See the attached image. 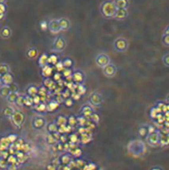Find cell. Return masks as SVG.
I'll list each match as a JSON object with an SVG mask.
<instances>
[{"mask_svg":"<svg viewBox=\"0 0 169 170\" xmlns=\"http://www.w3.org/2000/svg\"><path fill=\"white\" fill-rule=\"evenodd\" d=\"M146 141L151 146H156L158 143H159V134L155 133V132H153V133H150L149 135L146 136Z\"/></svg>","mask_w":169,"mask_h":170,"instance_id":"8fae6325","label":"cell"},{"mask_svg":"<svg viewBox=\"0 0 169 170\" xmlns=\"http://www.w3.org/2000/svg\"><path fill=\"white\" fill-rule=\"evenodd\" d=\"M129 143L132 144L133 146L136 148L135 149L128 150L129 153H130V154H132V155L138 157L141 156L142 154L144 153L146 150V146L144 143L142 142L141 140H135L131 141Z\"/></svg>","mask_w":169,"mask_h":170,"instance_id":"7a4b0ae2","label":"cell"},{"mask_svg":"<svg viewBox=\"0 0 169 170\" xmlns=\"http://www.w3.org/2000/svg\"><path fill=\"white\" fill-rule=\"evenodd\" d=\"M114 47L117 52H125L128 48V42L123 38H118L114 41Z\"/></svg>","mask_w":169,"mask_h":170,"instance_id":"8992f818","label":"cell"},{"mask_svg":"<svg viewBox=\"0 0 169 170\" xmlns=\"http://www.w3.org/2000/svg\"><path fill=\"white\" fill-rule=\"evenodd\" d=\"M55 67H56V69L58 72H60V71H63V69H65L64 66H63V62H58V63L56 65H55Z\"/></svg>","mask_w":169,"mask_h":170,"instance_id":"c3c4849f","label":"cell"},{"mask_svg":"<svg viewBox=\"0 0 169 170\" xmlns=\"http://www.w3.org/2000/svg\"><path fill=\"white\" fill-rule=\"evenodd\" d=\"M149 132V128L147 126H141L139 127V130H138V134H139V137H146L147 133Z\"/></svg>","mask_w":169,"mask_h":170,"instance_id":"83f0119b","label":"cell"},{"mask_svg":"<svg viewBox=\"0 0 169 170\" xmlns=\"http://www.w3.org/2000/svg\"><path fill=\"white\" fill-rule=\"evenodd\" d=\"M1 75H0V85H1Z\"/></svg>","mask_w":169,"mask_h":170,"instance_id":"e7e4bbea","label":"cell"},{"mask_svg":"<svg viewBox=\"0 0 169 170\" xmlns=\"http://www.w3.org/2000/svg\"><path fill=\"white\" fill-rule=\"evenodd\" d=\"M66 44V41L63 37L58 36L53 42V50L56 53H60L65 50Z\"/></svg>","mask_w":169,"mask_h":170,"instance_id":"277c9868","label":"cell"},{"mask_svg":"<svg viewBox=\"0 0 169 170\" xmlns=\"http://www.w3.org/2000/svg\"><path fill=\"white\" fill-rule=\"evenodd\" d=\"M117 9H127L129 6L128 0H115L114 1Z\"/></svg>","mask_w":169,"mask_h":170,"instance_id":"7402d4cb","label":"cell"},{"mask_svg":"<svg viewBox=\"0 0 169 170\" xmlns=\"http://www.w3.org/2000/svg\"><path fill=\"white\" fill-rule=\"evenodd\" d=\"M7 169L8 170H17V168L14 164H9L7 167Z\"/></svg>","mask_w":169,"mask_h":170,"instance_id":"91938a15","label":"cell"},{"mask_svg":"<svg viewBox=\"0 0 169 170\" xmlns=\"http://www.w3.org/2000/svg\"><path fill=\"white\" fill-rule=\"evenodd\" d=\"M13 81H14L13 76H12L10 73L2 75L1 79V85L9 86L11 84L13 83Z\"/></svg>","mask_w":169,"mask_h":170,"instance_id":"9a60e30c","label":"cell"},{"mask_svg":"<svg viewBox=\"0 0 169 170\" xmlns=\"http://www.w3.org/2000/svg\"><path fill=\"white\" fill-rule=\"evenodd\" d=\"M63 64L65 68H70L72 66V65H73V62H72L71 59L67 58L65 59L63 61Z\"/></svg>","mask_w":169,"mask_h":170,"instance_id":"60d3db41","label":"cell"},{"mask_svg":"<svg viewBox=\"0 0 169 170\" xmlns=\"http://www.w3.org/2000/svg\"><path fill=\"white\" fill-rule=\"evenodd\" d=\"M7 140H8V141L9 142V143H14V141L17 140V137L16 135H9L8 137H7Z\"/></svg>","mask_w":169,"mask_h":170,"instance_id":"816d5d0a","label":"cell"},{"mask_svg":"<svg viewBox=\"0 0 169 170\" xmlns=\"http://www.w3.org/2000/svg\"></svg>","mask_w":169,"mask_h":170,"instance_id":"03108f58","label":"cell"},{"mask_svg":"<svg viewBox=\"0 0 169 170\" xmlns=\"http://www.w3.org/2000/svg\"><path fill=\"white\" fill-rule=\"evenodd\" d=\"M48 29L53 34H57L61 31L58 19H53L48 22Z\"/></svg>","mask_w":169,"mask_h":170,"instance_id":"9c48e42d","label":"cell"},{"mask_svg":"<svg viewBox=\"0 0 169 170\" xmlns=\"http://www.w3.org/2000/svg\"><path fill=\"white\" fill-rule=\"evenodd\" d=\"M95 63L99 67L103 68L106 65L110 63V58L107 54L105 53H100L98 54L95 58Z\"/></svg>","mask_w":169,"mask_h":170,"instance_id":"5b68a950","label":"cell"},{"mask_svg":"<svg viewBox=\"0 0 169 170\" xmlns=\"http://www.w3.org/2000/svg\"><path fill=\"white\" fill-rule=\"evenodd\" d=\"M59 103L57 101H55V100L50 101L49 103L46 104V111H53L55 109H57L59 107Z\"/></svg>","mask_w":169,"mask_h":170,"instance_id":"44dd1931","label":"cell"},{"mask_svg":"<svg viewBox=\"0 0 169 170\" xmlns=\"http://www.w3.org/2000/svg\"><path fill=\"white\" fill-rule=\"evenodd\" d=\"M10 91L9 89V86L7 85H0V96L7 99V97L9 94Z\"/></svg>","mask_w":169,"mask_h":170,"instance_id":"ffe728a7","label":"cell"},{"mask_svg":"<svg viewBox=\"0 0 169 170\" xmlns=\"http://www.w3.org/2000/svg\"><path fill=\"white\" fill-rule=\"evenodd\" d=\"M62 96H63L64 99H68V98H69V96H71V92H70L69 89L65 90L64 92L62 93Z\"/></svg>","mask_w":169,"mask_h":170,"instance_id":"db71d44e","label":"cell"},{"mask_svg":"<svg viewBox=\"0 0 169 170\" xmlns=\"http://www.w3.org/2000/svg\"><path fill=\"white\" fill-rule=\"evenodd\" d=\"M68 123V119H66L65 116H59L56 119V121H55V124H56L58 127L62 126H66V123Z\"/></svg>","mask_w":169,"mask_h":170,"instance_id":"484cf974","label":"cell"},{"mask_svg":"<svg viewBox=\"0 0 169 170\" xmlns=\"http://www.w3.org/2000/svg\"><path fill=\"white\" fill-rule=\"evenodd\" d=\"M58 62V58L55 55H51L50 56H48V65H55Z\"/></svg>","mask_w":169,"mask_h":170,"instance_id":"1f68e13d","label":"cell"},{"mask_svg":"<svg viewBox=\"0 0 169 170\" xmlns=\"http://www.w3.org/2000/svg\"><path fill=\"white\" fill-rule=\"evenodd\" d=\"M6 12V7L4 4L0 3V14H4Z\"/></svg>","mask_w":169,"mask_h":170,"instance_id":"6f0895ef","label":"cell"},{"mask_svg":"<svg viewBox=\"0 0 169 170\" xmlns=\"http://www.w3.org/2000/svg\"><path fill=\"white\" fill-rule=\"evenodd\" d=\"M61 77H62V75H60V73L57 72L53 75V80H54V81L60 82L61 80Z\"/></svg>","mask_w":169,"mask_h":170,"instance_id":"11a10c76","label":"cell"},{"mask_svg":"<svg viewBox=\"0 0 169 170\" xmlns=\"http://www.w3.org/2000/svg\"><path fill=\"white\" fill-rule=\"evenodd\" d=\"M46 141H47L48 144L52 145H55V143H57V140L55 138V137L52 133L49 134V135L47 136V137H46Z\"/></svg>","mask_w":169,"mask_h":170,"instance_id":"8d00e7d4","label":"cell"},{"mask_svg":"<svg viewBox=\"0 0 169 170\" xmlns=\"http://www.w3.org/2000/svg\"><path fill=\"white\" fill-rule=\"evenodd\" d=\"M9 89L10 92H19V87L17 85V84L12 83L10 85H9Z\"/></svg>","mask_w":169,"mask_h":170,"instance_id":"f35d334b","label":"cell"},{"mask_svg":"<svg viewBox=\"0 0 169 170\" xmlns=\"http://www.w3.org/2000/svg\"><path fill=\"white\" fill-rule=\"evenodd\" d=\"M82 113L84 116L87 115H92L93 114V109H91L90 106H85L82 107Z\"/></svg>","mask_w":169,"mask_h":170,"instance_id":"d590c367","label":"cell"},{"mask_svg":"<svg viewBox=\"0 0 169 170\" xmlns=\"http://www.w3.org/2000/svg\"><path fill=\"white\" fill-rule=\"evenodd\" d=\"M40 28L43 31H46L48 29V22L46 21H41L40 22Z\"/></svg>","mask_w":169,"mask_h":170,"instance_id":"f6af8a7d","label":"cell"},{"mask_svg":"<svg viewBox=\"0 0 169 170\" xmlns=\"http://www.w3.org/2000/svg\"><path fill=\"white\" fill-rule=\"evenodd\" d=\"M0 35L3 39H8L12 35V30L9 26H4L1 29L0 31Z\"/></svg>","mask_w":169,"mask_h":170,"instance_id":"ac0fdd59","label":"cell"},{"mask_svg":"<svg viewBox=\"0 0 169 170\" xmlns=\"http://www.w3.org/2000/svg\"><path fill=\"white\" fill-rule=\"evenodd\" d=\"M72 74V70L70 68H65V69L63 70V76H64L65 77L67 78L68 77H71Z\"/></svg>","mask_w":169,"mask_h":170,"instance_id":"7bdbcfd3","label":"cell"},{"mask_svg":"<svg viewBox=\"0 0 169 170\" xmlns=\"http://www.w3.org/2000/svg\"><path fill=\"white\" fill-rule=\"evenodd\" d=\"M47 93L48 89L44 86H42L40 88H39V90H38V95L40 96V97H46L47 96Z\"/></svg>","mask_w":169,"mask_h":170,"instance_id":"d6a6232c","label":"cell"},{"mask_svg":"<svg viewBox=\"0 0 169 170\" xmlns=\"http://www.w3.org/2000/svg\"><path fill=\"white\" fill-rule=\"evenodd\" d=\"M60 162L62 164H66V165H67L71 162V157H70V155H68V154H65V155H62L60 157Z\"/></svg>","mask_w":169,"mask_h":170,"instance_id":"4dcf8cb0","label":"cell"},{"mask_svg":"<svg viewBox=\"0 0 169 170\" xmlns=\"http://www.w3.org/2000/svg\"><path fill=\"white\" fill-rule=\"evenodd\" d=\"M55 101H57L58 103L60 104V103H63L64 101H65V99L63 98V96H62V94H58L56 95V97H55Z\"/></svg>","mask_w":169,"mask_h":170,"instance_id":"bcb514c9","label":"cell"},{"mask_svg":"<svg viewBox=\"0 0 169 170\" xmlns=\"http://www.w3.org/2000/svg\"><path fill=\"white\" fill-rule=\"evenodd\" d=\"M24 105L26 106H32L34 105L33 97L29 95L24 96Z\"/></svg>","mask_w":169,"mask_h":170,"instance_id":"f1b7e54d","label":"cell"},{"mask_svg":"<svg viewBox=\"0 0 169 170\" xmlns=\"http://www.w3.org/2000/svg\"><path fill=\"white\" fill-rule=\"evenodd\" d=\"M39 50L35 47L29 48L27 52H26V56H27L28 58L30 59V60H34V59H36L39 56Z\"/></svg>","mask_w":169,"mask_h":170,"instance_id":"e0dca14e","label":"cell"},{"mask_svg":"<svg viewBox=\"0 0 169 170\" xmlns=\"http://www.w3.org/2000/svg\"><path fill=\"white\" fill-rule=\"evenodd\" d=\"M31 124L34 129H41L46 126V120L41 116H36L32 120Z\"/></svg>","mask_w":169,"mask_h":170,"instance_id":"30bf717a","label":"cell"},{"mask_svg":"<svg viewBox=\"0 0 169 170\" xmlns=\"http://www.w3.org/2000/svg\"><path fill=\"white\" fill-rule=\"evenodd\" d=\"M35 109L39 113H43L46 111V104L44 102H41L38 105H35Z\"/></svg>","mask_w":169,"mask_h":170,"instance_id":"f546056e","label":"cell"},{"mask_svg":"<svg viewBox=\"0 0 169 170\" xmlns=\"http://www.w3.org/2000/svg\"><path fill=\"white\" fill-rule=\"evenodd\" d=\"M4 14H0V21L4 19Z\"/></svg>","mask_w":169,"mask_h":170,"instance_id":"6125c7cd","label":"cell"},{"mask_svg":"<svg viewBox=\"0 0 169 170\" xmlns=\"http://www.w3.org/2000/svg\"><path fill=\"white\" fill-rule=\"evenodd\" d=\"M8 165V162H7L6 160H4V159L3 158H0V168H1V169H7Z\"/></svg>","mask_w":169,"mask_h":170,"instance_id":"ee69618b","label":"cell"},{"mask_svg":"<svg viewBox=\"0 0 169 170\" xmlns=\"http://www.w3.org/2000/svg\"><path fill=\"white\" fill-rule=\"evenodd\" d=\"M5 1H6V0H0V3L4 4V3L5 2Z\"/></svg>","mask_w":169,"mask_h":170,"instance_id":"be15d7a7","label":"cell"},{"mask_svg":"<svg viewBox=\"0 0 169 170\" xmlns=\"http://www.w3.org/2000/svg\"><path fill=\"white\" fill-rule=\"evenodd\" d=\"M77 122H78V120H77L73 116H70L69 119L68 120V123L69 124L70 126H74L75 124H76Z\"/></svg>","mask_w":169,"mask_h":170,"instance_id":"ab89813d","label":"cell"},{"mask_svg":"<svg viewBox=\"0 0 169 170\" xmlns=\"http://www.w3.org/2000/svg\"><path fill=\"white\" fill-rule=\"evenodd\" d=\"M89 103L93 106L98 107L103 103V98L100 93L94 92L90 94L89 97Z\"/></svg>","mask_w":169,"mask_h":170,"instance_id":"52a82bcc","label":"cell"},{"mask_svg":"<svg viewBox=\"0 0 169 170\" xmlns=\"http://www.w3.org/2000/svg\"><path fill=\"white\" fill-rule=\"evenodd\" d=\"M164 34L165 35H169V26H168L166 28V30H165V32H164Z\"/></svg>","mask_w":169,"mask_h":170,"instance_id":"94428289","label":"cell"},{"mask_svg":"<svg viewBox=\"0 0 169 170\" xmlns=\"http://www.w3.org/2000/svg\"><path fill=\"white\" fill-rule=\"evenodd\" d=\"M149 170H164V168L161 165H154L149 168Z\"/></svg>","mask_w":169,"mask_h":170,"instance_id":"f5cc1de1","label":"cell"},{"mask_svg":"<svg viewBox=\"0 0 169 170\" xmlns=\"http://www.w3.org/2000/svg\"><path fill=\"white\" fill-rule=\"evenodd\" d=\"M15 103H16V105L17 106L20 107V108L24 106V96L20 95V94H19V96L17 97V100H16Z\"/></svg>","mask_w":169,"mask_h":170,"instance_id":"74e56055","label":"cell"},{"mask_svg":"<svg viewBox=\"0 0 169 170\" xmlns=\"http://www.w3.org/2000/svg\"><path fill=\"white\" fill-rule=\"evenodd\" d=\"M44 86L46 87V89H55V83L54 80H52L50 77L48 78H45L44 80Z\"/></svg>","mask_w":169,"mask_h":170,"instance_id":"d6986e66","label":"cell"},{"mask_svg":"<svg viewBox=\"0 0 169 170\" xmlns=\"http://www.w3.org/2000/svg\"><path fill=\"white\" fill-rule=\"evenodd\" d=\"M91 118H92V119H93V121H95V122H97V123L98 122L99 119H100V118H99V116L97 115V114H92Z\"/></svg>","mask_w":169,"mask_h":170,"instance_id":"680465c9","label":"cell"},{"mask_svg":"<svg viewBox=\"0 0 169 170\" xmlns=\"http://www.w3.org/2000/svg\"><path fill=\"white\" fill-rule=\"evenodd\" d=\"M48 56L46 53H44V54L41 55V56L39 57V61H38V62H39V67H40L41 68H42V67H44V66L48 65Z\"/></svg>","mask_w":169,"mask_h":170,"instance_id":"603a6c76","label":"cell"},{"mask_svg":"<svg viewBox=\"0 0 169 170\" xmlns=\"http://www.w3.org/2000/svg\"><path fill=\"white\" fill-rule=\"evenodd\" d=\"M127 16H128L127 9H117V11L116 12L114 18L117 19V20H123V19H125L127 17Z\"/></svg>","mask_w":169,"mask_h":170,"instance_id":"5bb4252c","label":"cell"},{"mask_svg":"<svg viewBox=\"0 0 169 170\" xmlns=\"http://www.w3.org/2000/svg\"><path fill=\"white\" fill-rule=\"evenodd\" d=\"M162 60H163V64H164L166 67H169V54L165 55L163 57Z\"/></svg>","mask_w":169,"mask_h":170,"instance_id":"7dc6e473","label":"cell"},{"mask_svg":"<svg viewBox=\"0 0 169 170\" xmlns=\"http://www.w3.org/2000/svg\"><path fill=\"white\" fill-rule=\"evenodd\" d=\"M10 72V67L8 64L1 63L0 64V75H2L9 74Z\"/></svg>","mask_w":169,"mask_h":170,"instance_id":"cb8c5ba5","label":"cell"},{"mask_svg":"<svg viewBox=\"0 0 169 170\" xmlns=\"http://www.w3.org/2000/svg\"><path fill=\"white\" fill-rule=\"evenodd\" d=\"M72 80L75 82L77 85H81V83L84 80V75L81 72H75L72 74Z\"/></svg>","mask_w":169,"mask_h":170,"instance_id":"4fadbf2b","label":"cell"},{"mask_svg":"<svg viewBox=\"0 0 169 170\" xmlns=\"http://www.w3.org/2000/svg\"><path fill=\"white\" fill-rule=\"evenodd\" d=\"M117 72V68L113 63H109L102 68V72L106 77L112 78L115 76Z\"/></svg>","mask_w":169,"mask_h":170,"instance_id":"ba28073f","label":"cell"},{"mask_svg":"<svg viewBox=\"0 0 169 170\" xmlns=\"http://www.w3.org/2000/svg\"><path fill=\"white\" fill-rule=\"evenodd\" d=\"M12 123L17 128H21L22 125L24 124L25 121V116L22 112L20 111H15L13 115L11 117Z\"/></svg>","mask_w":169,"mask_h":170,"instance_id":"3957f363","label":"cell"},{"mask_svg":"<svg viewBox=\"0 0 169 170\" xmlns=\"http://www.w3.org/2000/svg\"><path fill=\"white\" fill-rule=\"evenodd\" d=\"M64 103L66 106L70 107L73 104V99H71V98H68V99H66V100H65Z\"/></svg>","mask_w":169,"mask_h":170,"instance_id":"f907efd6","label":"cell"},{"mask_svg":"<svg viewBox=\"0 0 169 170\" xmlns=\"http://www.w3.org/2000/svg\"><path fill=\"white\" fill-rule=\"evenodd\" d=\"M38 90H39V89H38L36 87L31 85L28 87L27 94L31 96H32V97H34V96H35L38 94Z\"/></svg>","mask_w":169,"mask_h":170,"instance_id":"4316f807","label":"cell"},{"mask_svg":"<svg viewBox=\"0 0 169 170\" xmlns=\"http://www.w3.org/2000/svg\"><path fill=\"white\" fill-rule=\"evenodd\" d=\"M33 100H34V105H38L39 103H40L41 101V97L39 95H36L35 96L33 97Z\"/></svg>","mask_w":169,"mask_h":170,"instance_id":"681fc988","label":"cell"},{"mask_svg":"<svg viewBox=\"0 0 169 170\" xmlns=\"http://www.w3.org/2000/svg\"><path fill=\"white\" fill-rule=\"evenodd\" d=\"M117 11V7L112 1H106L100 7V12L105 18H114Z\"/></svg>","mask_w":169,"mask_h":170,"instance_id":"6da1fadb","label":"cell"},{"mask_svg":"<svg viewBox=\"0 0 169 170\" xmlns=\"http://www.w3.org/2000/svg\"><path fill=\"white\" fill-rule=\"evenodd\" d=\"M19 95V92H10L6 99L9 103H15L16 100H17Z\"/></svg>","mask_w":169,"mask_h":170,"instance_id":"d4e9b609","label":"cell"},{"mask_svg":"<svg viewBox=\"0 0 169 170\" xmlns=\"http://www.w3.org/2000/svg\"><path fill=\"white\" fill-rule=\"evenodd\" d=\"M163 43L166 44V46H169V35H163Z\"/></svg>","mask_w":169,"mask_h":170,"instance_id":"9f6ffc18","label":"cell"},{"mask_svg":"<svg viewBox=\"0 0 169 170\" xmlns=\"http://www.w3.org/2000/svg\"><path fill=\"white\" fill-rule=\"evenodd\" d=\"M52 73H53V67L48 64L41 68V75L44 78L50 77L51 76Z\"/></svg>","mask_w":169,"mask_h":170,"instance_id":"2e32d148","label":"cell"},{"mask_svg":"<svg viewBox=\"0 0 169 170\" xmlns=\"http://www.w3.org/2000/svg\"><path fill=\"white\" fill-rule=\"evenodd\" d=\"M77 90H78L77 93H78L80 95H81V94H84L86 92V89L82 85H77Z\"/></svg>","mask_w":169,"mask_h":170,"instance_id":"b9f144b4","label":"cell"},{"mask_svg":"<svg viewBox=\"0 0 169 170\" xmlns=\"http://www.w3.org/2000/svg\"><path fill=\"white\" fill-rule=\"evenodd\" d=\"M14 111H14L12 108H11V107H7V108H5L4 109L3 114H4V115L5 116H7V117L11 118L12 117V116L13 115Z\"/></svg>","mask_w":169,"mask_h":170,"instance_id":"e575fe53","label":"cell"},{"mask_svg":"<svg viewBox=\"0 0 169 170\" xmlns=\"http://www.w3.org/2000/svg\"><path fill=\"white\" fill-rule=\"evenodd\" d=\"M59 26H60L61 31H66L71 28V22L66 18H60L58 19Z\"/></svg>","mask_w":169,"mask_h":170,"instance_id":"7c38bea8","label":"cell"},{"mask_svg":"<svg viewBox=\"0 0 169 170\" xmlns=\"http://www.w3.org/2000/svg\"><path fill=\"white\" fill-rule=\"evenodd\" d=\"M47 129L48 130V132H50L51 133H54L58 132V126L55 123H50L49 125H48Z\"/></svg>","mask_w":169,"mask_h":170,"instance_id":"836d02e7","label":"cell"}]
</instances>
